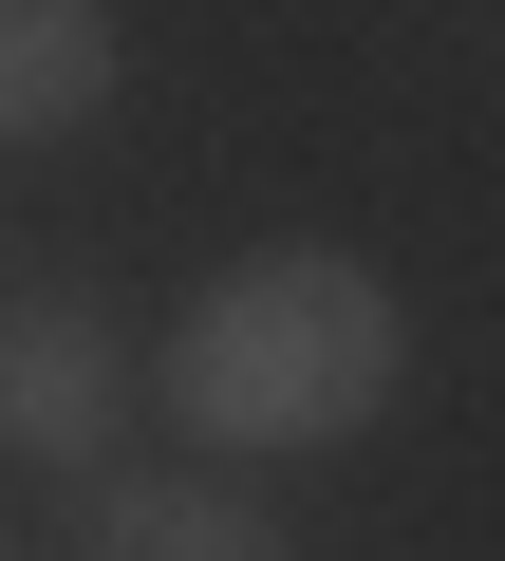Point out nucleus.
<instances>
[{
    "label": "nucleus",
    "mask_w": 505,
    "mask_h": 561,
    "mask_svg": "<svg viewBox=\"0 0 505 561\" xmlns=\"http://www.w3.org/2000/svg\"><path fill=\"white\" fill-rule=\"evenodd\" d=\"M393 375H412V300L356 243H243L150 356V393L206 449H337V431L393 412Z\"/></svg>",
    "instance_id": "nucleus-1"
},
{
    "label": "nucleus",
    "mask_w": 505,
    "mask_h": 561,
    "mask_svg": "<svg viewBox=\"0 0 505 561\" xmlns=\"http://www.w3.org/2000/svg\"><path fill=\"white\" fill-rule=\"evenodd\" d=\"M76 561H300V524H263V505L206 486V468H94Z\"/></svg>",
    "instance_id": "nucleus-3"
},
{
    "label": "nucleus",
    "mask_w": 505,
    "mask_h": 561,
    "mask_svg": "<svg viewBox=\"0 0 505 561\" xmlns=\"http://www.w3.org/2000/svg\"><path fill=\"white\" fill-rule=\"evenodd\" d=\"M113 76H131L113 0H0V150L94 131V113H113Z\"/></svg>",
    "instance_id": "nucleus-4"
},
{
    "label": "nucleus",
    "mask_w": 505,
    "mask_h": 561,
    "mask_svg": "<svg viewBox=\"0 0 505 561\" xmlns=\"http://www.w3.org/2000/svg\"><path fill=\"white\" fill-rule=\"evenodd\" d=\"M0 561H38V542H20V524H0Z\"/></svg>",
    "instance_id": "nucleus-5"
},
{
    "label": "nucleus",
    "mask_w": 505,
    "mask_h": 561,
    "mask_svg": "<svg viewBox=\"0 0 505 561\" xmlns=\"http://www.w3.org/2000/svg\"><path fill=\"white\" fill-rule=\"evenodd\" d=\"M131 393H150V356H131V319L94 300V280H38V300H0V449L20 468H113V431H131Z\"/></svg>",
    "instance_id": "nucleus-2"
}]
</instances>
